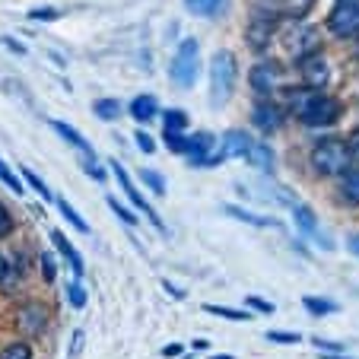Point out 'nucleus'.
<instances>
[{
	"label": "nucleus",
	"mask_w": 359,
	"mask_h": 359,
	"mask_svg": "<svg viewBox=\"0 0 359 359\" xmlns=\"http://www.w3.org/2000/svg\"><path fill=\"white\" fill-rule=\"evenodd\" d=\"M67 302L74 305L76 312H80V309H86L89 296H86V290H83V283H80V280H74V283L67 286Z\"/></svg>",
	"instance_id": "obj_32"
},
{
	"label": "nucleus",
	"mask_w": 359,
	"mask_h": 359,
	"mask_svg": "<svg viewBox=\"0 0 359 359\" xmlns=\"http://www.w3.org/2000/svg\"><path fill=\"white\" fill-rule=\"evenodd\" d=\"M337 191H340V201L346 207H359V169H346L337 175Z\"/></svg>",
	"instance_id": "obj_21"
},
{
	"label": "nucleus",
	"mask_w": 359,
	"mask_h": 359,
	"mask_svg": "<svg viewBox=\"0 0 359 359\" xmlns=\"http://www.w3.org/2000/svg\"><path fill=\"white\" fill-rule=\"evenodd\" d=\"M109 169L115 172V178H118V184H121V191H124V194H128V201L134 203V207H137V210H140V213H147V217H149V223H153V226H156V229H159V236H169V229H165V223H163V219H159V213L153 210V207H149V203H147V197H143L140 191H137V184H134V178L128 175V169H124L121 163H115V159H111V163H109Z\"/></svg>",
	"instance_id": "obj_7"
},
{
	"label": "nucleus",
	"mask_w": 359,
	"mask_h": 359,
	"mask_svg": "<svg viewBox=\"0 0 359 359\" xmlns=\"http://www.w3.org/2000/svg\"><path fill=\"white\" fill-rule=\"evenodd\" d=\"M140 178H143V184H147V188H153V194H156V197H165V182H163V175H159V172L140 169Z\"/></svg>",
	"instance_id": "obj_33"
},
{
	"label": "nucleus",
	"mask_w": 359,
	"mask_h": 359,
	"mask_svg": "<svg viewBox=\"0 0 359 359\" xmlns=\"http://www.w3.org/2000/svg\"><path fill=\"white\" fill-rule=\"evenodd\" d=\"M318 359H356V356H344V350H340V353H318Z\"/></svg>",
	"instance_id": "obj_50"
},
{
	"label": "nucleus",
	"mask_w": 359,
	"mask_h": 359,
	"mask_svg": "<svg viewBox=\"0 0 359 359\" xmlns=\"http://www.w3.org/2000/svg\"><path fill=\"white\" fill-rule=\"evenodd\" d=\"M55 203H57V210H61V217L67 219V223L74 226V229L80 232V236H89V232H93V229H89V223H86V219H83L80 213H76L74 207H70V203L64 201V197H55Z\"/></svg>",
	"instance_id": "obj_25"
},
{
	"label": "nucleus",
	"mask_w": 359,
	"mask_h": 359,
	"mask_svg": "<svg viewBox=\"0 0 359 359\" xmlns=\"http://www.w3.org/2000/svg\"><path fill=\"white\" fill-rule=\"evenodd\" d=\"M251 137L245 134V130H229V134L219 140V147L213 149V156L207 159V165H219L226 163V159H245L248 156V149H251Z\"/></svg>",
	"instance_id": "obj_12"
},
{
	"label": "nucleus",
	"mask_w": 359,
	"mask_h": 359,
	"mask_svg": "<svg viewBox=\"0 0 359 359\" xmlns=\"http://www.w3.org/2000/svg\"><path fill=\"white\" fill-rule=\"evenodd\" d=\"M210 359H236L232 353H217V356H210Z\"/></svg>",
	"instance_id": "obj_53"
},
{
	"label": "nucleus",
	"mask_w": 359,
	"mask_h": 359,
	"mask_svg": "<svg viewBox=\"0 0 359 359\" xmlns=\"http://www.w3.org/2000/svg\"><path fill=\"white\" fill-rule=\"evenodd\" d=\"M296 70H299V83L309 89H315V93H321V89L331 83V64H327V57L321 55H309L302 57V61H296Z\"/></svg>",
	"instance_id": "obj_8"
},
{
	"label": "nucleus",
	"mask_w": 359,
	"mask_h": 359,
	"mask_svg": "<svg viewBox=\"0 0 359 359\" xmlns=\"http://www.w3.org/2000/svg\"><path fill=\"white\" fill-rule=\"evenodd\" d=\"M325 26L334 39H353L359 32V4H334Z\"/></svg>",
	"instance_id": "obj_9"
},
{
	"label": "nucleus",
	"mask_w": 359,
	"mask_h": 359,
	"mask_svg": "<svg viewBox=\"0 0 359 359\" xmlns=\"http://www.w3.org/2000/svg\"><path fill=\"white\" fill-rule=\"evenodd\" d=\"M207 315H217V318L226 321H248V312H238V309H223V305H203Z\"/></svg>",
	"instance_id": "obj_31"
},
{
	"label": "nucleus",
	"mask_w": 359,
	"mask_h": 359,
	"mask_svg": "<svg viewBox=\"0 0 359 359\" xmlns=\"http://www.w3.org/2000/svg\"><path fill=\"white\" fill-rule=\"evenodd\" d=\"M346 147H350V156L359 163V130H353V134H350V140H346Z\"/></svg>",
	"instance_id": "obj_47"
},
{
	"label": "nucleus",
	"mask_w": 359,
	"mask_h": 359,
	"mask_svg": "<svg viewBox=\"0 0 359 359\" xmlns=\"http://www.w3.org/2000/svg\"><path fill=\"white\" fill-rule=\"evenodd\" d=\"M0 182L7 184V188L13 191V194H22V184H20V178L13 175V169H10L7 163H0Z\"/></svg>",
	"instance_id": "obj_36"
},
{
	"label": "nucleus",
	"mask_w": 359,
	"mask_h": 359,
	"mask_svg": "<svg viewBox=\"0 0 359 359\" xmlns=\"http://www.w3.org/2000/svg\"><path fill=\"white\" fill-rule=\"evenodd\" d=\"M236 76H238L236 55L226 51V48L213 51V57H210V105L217 111L226 109V102L236 93Z\"/></svg>",
	"instance_id": "obj_2"
},
{
	"label": "nucleus",
	"mask_w": 359,
	"mask_h": 359,
	"mask_svg": "<svg viewBox=\"0 0 359 359\" xmlns=\"http://www.w3.org/2000/svg\"><path fill=\"white\" fill-rule=\"evenodd\" d=\"M41 277H45V283H55L57 280V267H55L51 251H41Z\"/></svg>",
	"instance_id": "obj_37"
},
{
	"label": "nucleus",
	"mask_w": 359,
	"mask_h": 359,
	"mask_svg": "<svg viewBox=\"0 0 359 359\" xmlns=\"http://www.w3.org/2000/svg\"><path fill=\"white\" fill-rule=\"evenodd\" d=\"M217 149V137L210 130H194V134H184V153L182 156L188 159L191 165H207V159L213 156Z\"/></svg>",
	"instance_id": "obj_13"
},
{
	"label": "nucleus",
	"mask_w": 359,
	"mask_h": 359,
	"mask_svg": "<svg viewBox=\"0 0 359 359\" xmlns=\"http://www.w3.org/2000/svg\"><path fill=\"white\" fill-rule=\"evenodd\" d=\"M51 130H55V134L61 137V140H67L74 149H80V156H83V159H95L93 143H89L86 137H83L76 128H70L67 121H57V118H51Z\"/></svg>",
	"instance_id": "obj_19"
},
{
	"label": "nucleus",
	"mask_w": 359,
	"mask_h": 359,
	"mask_svg": "<svg viewBox=\"0 0 359 359\" xmlns=\"http://www.w3.org/2000/svg\"><path fill=\"white\" fill-rule=\"evenodd\" d=\"M22 178H26V182H29V188H32L35 191V194H39L41 197V201H55V194H51V188H48V184L45 182H41V178L39 175H35V172L32 169H26V165H22Z\"/></svg>",
	"instance_id": "obj_28"
},
{
	"label": "nucleus",
	"mask_w": 359,
	"mask_h": 359,
	"mask_svg": "<svg viewBox=\"0 0 359 359\" xmlns=\"http://www.w3.org/2000/svg\"><path fill=\"white\" fill-rule=\"evenodd\" d=\"M57 10L55 7H41V10H29V20H41V22H51V20H57Z\"/></svg>",
	"instance_id": "obj_43"
},
{
	"label": "nucleus",
	"mask_w": 359,
	"mask_h": 359,
	"mask_svg": "<svg viewBox=\"0 0 359 359\" xmlns=\"http://www.w3.org/2000/svg\"><path fill=\"white\" fill-rule=\"evenodd\" d=\"M292 219H296V226H299V232H302V236H309L312 242H318L321 248H334L331 238L321 236L318 217H315V210L309 207V203H292Z\"/></svg>",
	"instance_id": "obj_16"
},
{
	"label": "nucleus",
	"mask_w": 359,
	"mask_h": 359,
	"mask_svg": "<svg viewBox=\"0 0 359 359\" xmlns=\"http://www.w3.org/2000/svg\"><path fill=\"white\" fill-rule=\"evenodd\" d=\"M201 4H203V0H184V7H188L194 16H197V7H201Z\"/></svg>",
	"instance_id": "obj_51"
},
{
	"label": "nucleus",
	"mask_w": 359,
	"mask_h": 359,
	"mask_svg": "<svg viewBox=\"0 0 359 359\" xmlns=\"http://www.w3.org/2000/svg\"><path fill=\"white\" fill-rule=\"evenodd\" d=\"M346 248H350L353 255L359 258V236H350V238H346Z\"/></svg>",
	"instance_id": "obj_49"
},
{
	"label": "nucleus",
	"mask_w": 359,
	"mask_h": 359,
	"mask_svg": "<svg viewBox=\"0 0 359 359\" xmlns=\"http://www.w3.org/2000/svg\"><path fill=\"white\" fill-rule=\"evenodd\" d=\"M111 207V213H115L118 219H121L124 226H130V229H137V213L134 210H128V207H124L121 201H118V197H109V201H105Z\"/></svg>",
	"instance_id": "obj_29"
},
{
	"label": "nucleus",
	"mask_w": 359,
	"mask_h": 359,
	"mask_svg": "<svg viewBox=\"0 0 359 359\" xmlns=\"http://www.w3.org/2000/svg\"><path fill=\"white\" fill-rule=\"evenodd\" d=\"M286 109L280 105V102H273L271 95H261L258 102H255V109H251V124L261 130L264 137L277 134V130L286 128Z\"/></svg>",
	"instance_id": "obj_6"
},
{
	"label": "nucleus",
	"mask_w": 359,
	"mask_h": 359,
	"mask_svg": "<svg viewBox=\"0 0 359 359\" xmlns=\"http://www.w3.org/2000/svg\"><path fill=\"white\" fill-rule=\"evenodd\" d=\"M280 76H283V67H280L277 61L261 57V61L251 64V70H248V86L258 95H273L280 89Z\"/></svg>",
	"instance_id": "obj_10"
},
{
	"label": "nucleus",
	"mask_w": 359,
	"mask_h": 359,
	"mask_svg": "<svg viewBox=\"0 0 359 359\" xmlns=\"http://www.w3.org/2000/svg\"><path fill=\"white\" fill-rule=\"evenodd\" d=\"M315 346H318V350L321 353H340V350H344V344H331V340H315Z\"/></svg>",
	"instance_id": "obj_44"
},
{
	"label": "nucleus",
	"mask_w": 359,
	"mask_h": 359,
	"mask_svg": "<svg viewBox=\"0 0 359 359\" xmlns=\"http://www.w3.org/2000/svg\"><path fill=\"white\" fill-rule=\"evenodd\" d=\"M283 48H286V55H290L292 61H302V57H309V55H318L321 51V32L315 26H309V22L299 20L296 26H290L283 32Z\"/></svg>",
	"instance_id": "obj_4"
},
{
	"label": "nucleus",
	"mask_w": 359,
	"mask_h": 359,
	"mask_svg": "<svg viewBox=\"0 0 359 359\" xmlns=\"http://www.w3.org/2000/svg\"><path fill=\"white\" fill-rule=\"evenodd\" d=\"M226 4H229V0H203L201 7H197V16H207V20H213V16H219L226 10Z\"/></svg>",
	"instance_id": "obj_35"
},
{
	"label": "nucleus",
	"mask_w": 359,
	"mask_h": 359,
	"mask_svg": "<svg viewBox=\"0 0 359 359\" xmlns=\"http://www.w3.org/2000/svg\"><path fill=\"white\" fill-rule=\"evenodd\" d=\"M83 169L93 175V182H109V172H105V165H99L95 159H83Z\"/></svg>",
	"instance_id": "obj_41"
},
{
	"label": "nucleus",
	"mask_w": 359,
	"mask_h": 359,
	"mask_svg": "<svg viewBox=\"0 0 359 359\" xmlns=\"http://www.w3.org/2000/svg\"><path fill=\"white\" fill-rule=\"evenodd\" d=\"M245 305H251V309H255V312H261V315H273V312H277V305L267 302V299H261V296H245Z\"/></svg>",
	"instance_id": "obj_38"
},
{
	"label": "nucleus",
	"mask_w": 359,
	"mask_h": 359,
	"mask_svg": "<svg viewBox=\"0 0 359 359\" xmlns=\"http://www.w3.org/2000/svg\"><path fill=\"white\" fill-rule=\"evenodd\" d=\"M191 346H194V350H207V346H210V344H207V340H203V337H197Z\"/></svg>",
	"instance_id": "obj_52"
},
{
	"label": "nucleus",
	"mask_w": 359,
	"mask_h": 359,
	"mask_svg": "<svg viewBox=\"0 0 359 359\" xmlns=\"http://www.w3.org/2000/svg\"><path fill=\"white\" fill-rule=\"evenodd\" d=\"M13 229H16L13 213H10L7 203L0 201V238H10V236H13Z\"/></svg>",
	"instance_id": "obj_34"
},
{
	"label": "nucleus",
	"mask_w": 359,
	"mask_h": 359,
	"mask_svg": "<svg viewBox=\"0 0 359 359\" xmlns=\"http://www.w3.org/2000/svg\"><path fill=\"white\" fill-rule=\"evenodd\" d=\"M197 74H201V45L197 39H182L175 48V57H172L169 76L178 89H191L197 83Z\"/></svg>",
	"instance_id": "obj_3"
},
{
	"label": "nucleus",
	"mask_w": 359,
	"mask_h": 359,
	"mask_svg": "<svg viewBox=\"0 0 359 359\" xmlns=\"http://www.w3.org/2000/svg\"><path fill=\"white\" fill-rule=\"evenodd\" d=\"M7 273H10V261H7V255L0 251V290L7 286Z\"/></svg>",
	"instance_id": "obj_45"
},
{
	"label": "nucleus",
	"mask_w": 359,
	"mask_h": 359,
	"mask_svg": "<svg viewBox=\"0 0 359 359\" xmlns=\"http://www.w3.org/2000/svg\"><path fill=\"white\" fill-rule=\"evenodd\" d=\"M0 359H32V346L26 340H16V344H7L0 350Z\"/></svg>",
	"instance_id": "obj_30"
},
{
	"label": "nucleus",
	"mask_w": 359,
	"mask_h": 359,
	"mask_svg": "<svg viewBox=\"0 0 359 359\" xmlns=\"http://www.w3.org/2000/svg\"><path fill=\"white\" fill-rule=\"evenodd\" d=\"M182 353H184L182 344H165V346H163V356H165V359H175V356H182Z\"/></svg>",
	"instance_id": "obj_46"
},
{
	"label": "nucleus",
	"mask_w": 359,
	"mask_h": 359,
	"mask_svg": "<svg viewBox=\"0 0 359 359\" xmlns=\"http://www.w3.org/2000/svg\"><path fill=\"white\" fill-rule=\"evenodd\" d=\"M280 99H283L280 105L286 109V115H292V118L299 121V118L309 111V105H312L315 89L302 86V83H299V86H283V89H280Z\"/></svg>",
	"instance_id": "obj_17"
},
{
	"label": "nucleus",
	"mask_w": 359,
	"mask_h": 359,
	"mask_svg": "<svg viewBox=\"0 0 359 359\" xmlns=\"http://www.w3.org/2000/svg\"><path fill=\"white\" fill-rule=\"evenodd\" d=\"M128 111H130V118H134L137 124H149L153 118L163 115V111H159V99L156 95H149V93L134 95V99L128 102Z\"/></svg>",
	"instance_id": "obj_18"
},
{
	"label": "nucleus",
	"mask_w": 359,
	"mask_h": 359,
	"mask_svg": "<svg viewBox=\"0 0 359 359\" xmlns=\"http://www.w3.org/2000/svg\"><path fill=\"white\" fill-rule=\"evenodd\" d=\"M4 45L7 48H13V55H26V45H20L16 39H4Z\"/></svg>",
	"instance_id": "obj_48"
},
{
	"label": "nucleus",
	"mask_w": 359,
	"mask_h": 359,
	"mask_svg": "<svg viewBox=\"0 0 359 359\" xmlns=\"http://www.w3.org/2000/svg\"><path fill=\"white\" fill-rule=\"evenodd\" d=\"M273 32H277V20L258 10V13L251 16V26H248V35H245V39H248V45H251L255 55H264L267 45H271V39H273Z\"/></svg>",
	"instance_id": "obj_14"
},
{
	"label": "nucleus",
	"mask_w": 359,
	"mask_h": 359,
	"mask_svg": "<svg viewBox=\"0 0 359 359\" xmlns=\"http://www.w3.org/2000/svg\"><path fill=\"white\" fill-rule=\"evenodd\" d=\"M302 305H305V312H312V315H334L340 312V305L334 302V299H325V296H302Z\"/></svg>",
	"instance_id": "obj_24"
},
{
	"label": "nucleus",
	"mask_w": 359,
	"mask_h": 359,
	"mask_svg": "<svg viewBox=\"0 0 359 359\" xmlns=\"http://www.w3.org/2000/svg\"><path fill=\"white\" fill-rule=\"evenodd\" d=\"M245 159H248L258 172H264V175L273 172V149L267 147V143H251V149H248V156Z\"/></svg>",
	"instance_id": "obj_22"
},
{
	"label": "nucleus",
	"mask_w": 359,
	"mask_h": 359,
	"mask_svg": "<svg viewBox=\"0 0 359 359\" xmlns=\"http://www.w3.org/2000/svg\"><path fill=\"white\" fill-rule=\"evenodd\" d=\"M51 245H55V248L64 255V261L74 267V280H83V271H86V264H83V255H80V251L70 245V238L64 236L61 229H51Z\"/></svg>",
	"instance_id": "obj_20"
},
{
	"label": "nucleus",
	"mask_w": 359,
	"mask_h": 359,
	"mask_svg": "<svg viewBox=\"0 0 359 359\" xmlns=\"http://www.w3.org/2000/svg\"><path fill=\"white\" fill-rule=\"evenodd\" d=\"M309 163H312L315 175L337 178L340 172L350 169L353 156H350V147H346V140H340V137H321V140L312 147V153H309Z\"/></svg>",
	"instance_id": "obj_1"
},
{
	"label": "nucleus",
	"mask_w": 359,
	"mask_h": 359,
	"mask_svg": "<svg viewBox=\"0 0 359 359\" xmlns=\"http://www.w3.org/2000/svg\"><path fill=\"white\" fill-rule=\"evenodd\" d=\"M188 111L182 109H169L163 111V130L165 134H188Z\"/></svg>",
	"instance_id": "obj_23"
},
{
	"label": "nucleus",
	"mask_w": 359,
	"mask_h": 359,
	"mask_svg": "<svg viewBox=\"0 0 359 359\" xmlns=\"http://www.w3.org/2000/svg\"><path fill=\"white\" fill-rule=\"evenodd\" d=\"M121 102L118 99H99V102H93V115L95 118H102V121H118L121 118Z\"/></svg>",
	"instance_id": "obj_26"
},
{
	"label": "nucleus",
	"mask_w": 359,
	"mask_h": 359,
	"mask_svg": "<svg viewBox=\"0 0 359 359\" xmlns=\"http://www.w3.org/2000/svg\"><path fill=\"white\" fill-rule=\"evenodd\" d=\"M83 344H86V331H83V327H76V334L70 337V353H67V356H70V359L80 356V353H83Z\"/></svg>",
	"instance_id": "obj_42"
},
{
	"label": "nucleus",
	"mask_w": 359,
	"mask_h": 359,
	"mask_svg": "<svg viewBox=\"0 0 359 359\" xmlns=\"http://www.w3.org/2000/svg\"><path fill=\"white\" fill-rule=\"evenodd\" d=\"M134 140H137V147H140V153H147V156H153V153H156V140H153L147 130H137Z\"/></svg>",
	"instance_id": "obj_40"
},
{
	"label": "nucleus",
	"mask_w": 359,
	"mask_h": 359,
	"mask_svg": "<svg viewBox=\"0 0 359 359\" xmlns=\"http://www.w3.org/2000/svg\"><path fill=\"white\" fill-rule=\"evenodd\" d=\"M315 4L318 0H258V10L267 16H273V20H305V16L315 10Z\"/></svg>",
	"instance_id": "obj_11"
},
{
	"label": "nucleus",
	"mask_w": 359,
	"mask_h": 359,
	"mask_svg": "<svg viewBox=\"0 0 359 359\" xmlns=\"http://www.w3.org/2000/svg\"><path fill=\"white\" fill-rule=\"evenodd\" d=\"M337 4H359V0H337Z\"/></svg>",
	"instance_id": "obj_54"
},
{
	"label": "nucleus",
	"mask_w": 359,
	"mask_h": 359,
	"mask_svg": "<svg viewBox=\"0 0 359 359\" xmlns=\"http://www.w3.org/2000/svg\"><path fill=\"white\" fill-rule=\"evenodd\" d=\"M226 213L229 217H236V219H242V223H248V226H261V229H271V226H277L271 217H258V213H248V210H242V207H226Z\"/></svg>",
	"instance_id": "obj_27"
},
{
	"label": "nucleus",
	"mask_w": 359,
	"mask_h": 359,
	"mask_svg": "<svg viewBox=\"0 0 359 359\" xmlns=\"http://www.w3.org/2000/svg\"><path fill=\"white\" fill-rule=\"evenodd\" d=\"M267 340H271V344H299L302 334H296V331H267Z\"/></svg>",
	"instance_id": "obj_39"
},
{
	"label": "nucleus",
	"mask_w": 359,
	"mask_h": 359,
	"mask_svg": "<svg viewBox=\"0 0 359 359\" xmlns=\"http://www.w3.org/2000/svg\"><path fill=\"white\" fill-rule=\"evenodd\" d=\"M340 118H344L340 99L325 95V93H315L312 105H309V111H305L302 118H299V124H302V128H334Z\"/></svg>",
	"instance_id": "obj_5"
},
{
	"label": "nucleus",
	"mask_w": 359,
	"mask_h": 359,
	"mask_svg": "<svg viewBox=\"0 0 359 359\" xmlns=\"http://www.w3.org/2000/svg\"><path fill=\"white\" fill-rule=\"evenodd\" d=\"M16 327L32 334V337H41L48 327V309L41 302H22L16 312Z\"/></svg>",
	"instance_id": "obj_15"
}]
</instances>
